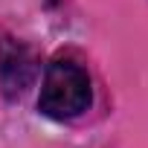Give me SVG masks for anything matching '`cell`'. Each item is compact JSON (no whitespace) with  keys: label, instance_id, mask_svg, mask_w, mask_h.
Listing matches in <instances>:
<instances>
[{"label":"cell","instance_id":"1","mask_svg":"<svg viewBox=\"0 0 148 148\" xmlns=\"http://www.w3.org/2000/svg\"><path fill=\"white\" fill-rule=\"evenodd\" d=\"M93 102L90 79L87 73L67 58H55L41 82V96H38V110L49 119H76L82 116Z\"/></svg>","mask_w":148,"mask_h":148},{"label":"cell","instance_id":"2","mask_svg":"<svg viewBox=\"0 0 148 148\" xmlns=\"http://www.w3.org/2000/svg\"><path fill=\"white\" fill-rule=\"evenodd\" d=\"M38 76V58L21 41H6L0 47V87L6 99L23 96Z\"/></svg>","mask_w":148,"mask_h":148}]
</instances>
